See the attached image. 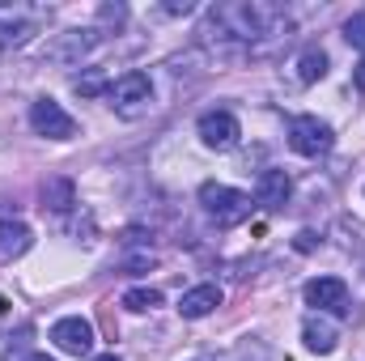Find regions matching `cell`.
Listing matches in <instances>:
<instances>
[{
    "instance_id": "obj_2",
    "label": "cell",
    "mask_w": 365,
    "mask_h": 361,
    "mask_svg": "<svg viewBox=\"0 0 365 361\" xmlns=\"http://www.w3.org/2000/svg\"><path fill=\"white\" fill-rule=\"evenodd\" d=\"M200 204H204L208 221H217L221 230H234V225H242V221L251 217V208H255L247 191H238V187H225V183H204V187H200Z\"/></svg>"
},
{
    "instance_id": "obj_14",
    "label": "cell",
    "mask_w": 365,
    "mask_h": 361,
    "mask_svg": "<svg viewBox=\"0 0 365 361\" xmlns=\"http://www.w3.org/2000/svg\"><path fill=\"white\" fill-rule=\"evenodd\" d=\"M73 204H77V187H73V179H64V175L43 179V208H51V213H68Z\"/></svg>"
},
{
    "instance_id": "obj_6",
    "label": "cell",
    "mask_w": 365,
    "mask_h": 361,
    "mask_svg": "<svg viewBox=\"0 0 365 361\" xmlns=\"http://www.w3.org/2000/svg\"><path fill=\"white\" fill-rule=\"evenodd\" d=\"M30 128L47 141H73L77 136V119L56 98H34L30 102Z\"/></svg>"
},
{
    "instance_id": "obj_12",
    "label": "cell",
    "mask_w": 365,
    "mask_h": 361,
    "mask_svg": "<svg viewBox=\"0 0 365 361\" xmlns=\"http://www.w3.org/2000/svg\"><path fill=\"white\" fill-rule=\"evenodd\" d=\"M34 247V230L26 221H0V260L13 264Z\"/></svg>"
},
{
    "instance_id": "obj_16",
    "label": "cell",
    "mask_w": 365,
    "mask_h": 361,
    "mask_svg": "<svg viewBox=\"0 0 365 361\" xmlns=\"http://www.w3.org/2000/svg\"><path fill=\"white\" fill-rule=\"evenodd\" d=\"M123 306H128L132 315H145V310L162 306V293H158V289H149V285H136V289H128V293H123Z\"/></svg>"
},
{
    "instance_id": "obj_18",
    "label": "cell",
    "mask_w": 365,
    "mask_h": 361,
    "mask_svg": "<svg viewBox=\"0 0 365 361\" xmlns=\"http://www.w3.org/2000/svg\"><path fill=\"white\" fill-rule=\"evenodd\" d=\"M344 39H349L357 51H365V13H353V17L344 21Z\"/></svg>"
},
{
    "instance_id": "obj_21",
    "label": "cell",
    "mask_w": 365,
    "mask_h": 361,
    "mask_svg": "<svg viewBox=\"0 0 365 361\" xmlns=\"http://www.w3.org/2000/svg\"><path fill=\"white\" fill-rule=\"evenodd\" d=\"M21 361H56V357H47V353H30V357H21Z\"/></svg>"
},
{
    "instance_id": "obj_8",
    "label": "cell",
    "mask_w": 365,
    "mask_h": 361,
    "mask_svg": "<svg viewBox=\"0 0 365 361\" xmlns=\"http://www.w3.org/2000/svg\"><path fill=\"white\" fill-rule=\"evenodd\" d=\"M51 340L68 357H90L93 353V323L81 319V315H64V319L51 323Z\"/></svg>"
},
{
    "instance_id": "obj_15",
    "label": "cell",
    "mask_w": 365,
    "mask_h": 361,
    "mask_svg": "<svg viewBox=\"0 0 365 361\" xmlns=\"http://www.w3.org/2000/svg\"><path fill=\"white\" fill-rule=\"evenodd\" d=\"M327 77V51L323 47H306L302 56H297V81L302 86H314V81H323Z\"/></svg>"
},
{
    "instance_id": "obj_9",
    "label": "cell",
    "mask_w": 365,
    "mask_h": 361,
    "mask_svg": "<svg viewBox=\"0 0 365 361\" xmlns=\"http://www.w3.org/2000/svg\"><path fill=\"white\" fill-rule=\"evenodd\" d=\"M306 306H314L319 315H340L349 306V285L340 276H314L306 280Z\"/></svg>"
},
{
    "instance_id": "obj_5",
    "label": "cell",
    "mask_w": 365,
    "mask_h": 361,
    "mask_svg": "<svg viewBox=\"0 0 365 361\" xmlns=\"http://www.w3.org/2000/svg\"><path fill=\"white\" fill-rule=\"evenodd\" d=\"M331 145H336V132H331L327 119H319V115H297V119L289 123V149H293V153H302V158H327Z\"/></svg>"
},
{
    "instance_id": "obj_11",
    "label": "cell",
    "mask_w": 365,
    "mask_h": 361,
    "mask_svg": "<svg viewBox=\"0 0 365 361\" xmlns=\"http://www.w3.org/2000/svg\"><path fill=\"white\" fill-rule=\"evenodd\" d=\"M302 340H306V349H310V353L327 357V353H336V345H340V327H336V323H327L323 315H310V319L302 323Z\"/></svg>"
},
{
    "instance_id": "obj_17",
    "label": "cell",
    "mask_w": 365,
    "mask_h": 361,
    "mask_svg": "<svg viewBox=\"0 0 365 361\" xmlns=\"http://www.w3.org/2000/svg\"><path fill=\"white\" fill-rule=\"evenodd\" d=\"M73 90L81 93V98H98V93L110 90V81H106V73H102V68H86V73H77V77H73Z\"/></svg>"
},
{
    "instance_id": "obj_20",
    "label": "cell",
    "mask_w": 365,
    "mask_h": 361,
    "mask_svg": "<svg viewBox=\"0 0 365 361\" xmlns=\"http://www.w3.org/2000/svg\"><path fill=\"white\" fill-rule=\"evenodd\" d=\"M297 247H302V251H310V247H314V234H310V230H306V234H297Z\"/></svg>"
},
{
    "instance_id": "obj_7",
    "label": "cell",
    "mask_w": 365,
    "mask_h": 361,
    "mask_svg": "<svg viewBox=\"0 0 365 361\" xmlns=\"http://www.w3.org/2000/svg\"><path fill=\"white\" fill-rule=\"evenodd\" d=\"M195 132H200L204 149H212V153H230V149L242 141V123H238L230 111H208V115H200Z\"/></svg>"
},
{
    "instance_id": "obj_10",
    "label": "cell",
    "mask_w": 365,
    "mask_h": 361,
    "mask_svg": "<svg viewBox=\"0 0 365 361\" xmlns=\"http://www.w3.org/2000/svg\"><path fill=\"white\" fill-rule=\"evenodd\" d=\"M289 195H293V179H289L284 171H264V175L255 179V204H264L268 213L284 208Z\"/></svg>"
},
{
    "instance_id": "obj_19",
    "label": "cell",
    "mask_w": 365,
    "mask_h": 361,
    "mask_svg": "<svg viewBox=\"0 0 365 361\" xmlns=\"http://www.w3.org/2000/svg\"><path fill=\"white\" fill-rule=\"evenodd\" d=\"M353 81H357V90L365 93V56H361V64H357V68H353Z\"/></svg>"
},
{
    "instance_id": "obj_3",
    "label": "cell",
    "mask_w": 365,
    "mask_h": 361,
    "mask_svg": "<svg viewBox=\"0 0 365 361\" xmlns=\"http://www.w3.org/2000/svg\"><path fill=\"white\" fill-rule=\"evenodd\" d=\"M98 43H102V30H98V26H77V30L51 34V39L43 43V60H47V64H60V68H77Z\"/></svg>"
},
{
    "instance_id": "obj_1",
    "label": "cell",
    "mask_w": 365,
    "mask_h": 361,
    "mask_svg": "<svg viewBox=\"0 0 365 361\" xmlns=\"http://www.w3.org/2000/svg\"><path fill=\"white\" fill-rule=\"evenodd\" d=\"M47 13H51L47 4H17V0H0V56H4V51L26 47V43L43 30Z\"/></svg>"
},
{
    "instance_id": "obj_13",
    "label": "cell",
    "mask_w": 365,
    "mask_h": 361,
    "mask_svg": "<svg viewBox=\"0 0 365 361\" xmlns=\"http://www.w3.org/2000/svg\"><path fill=\"white\" fill-rule=\"evenodd\" d=\"M217 306H221V289H217V285H195V289H187L179 298L182 319H204V315H212Z\"/></svg>"
},
{
    "instance_id": "obj_22",
    "label": "cell",
    "mask_w": 365,
    "mask_h": 361,
    "mask_svg": "<svg viewBox=\"0 0 365 361\" xmlns=\"http://www.w3.org/2000/svg\"><path fill=\"white\" fill-rule=\"evenodd\" d=\"M90 361H119L115 353H98V357H90Z\"/></svg>"
},
{
    "instance_id": "obj_4",
    "label": "cell",
    "mask_w": 365,
    "mask_h": 361,
    "mask_svg": "<svg viewBox=\"0 0 365 361\" xmlns=\"http://www.w3.org/2000/svg\"><path fill=\"white\" fill-rule=\"evenodd\" d=\"M106 98H110V106H115L123 119H136V115H145L149 102H153V81H149V73H136V68H132V73H123V77L110 81Z\"/></svg>"
}]
</instances>
